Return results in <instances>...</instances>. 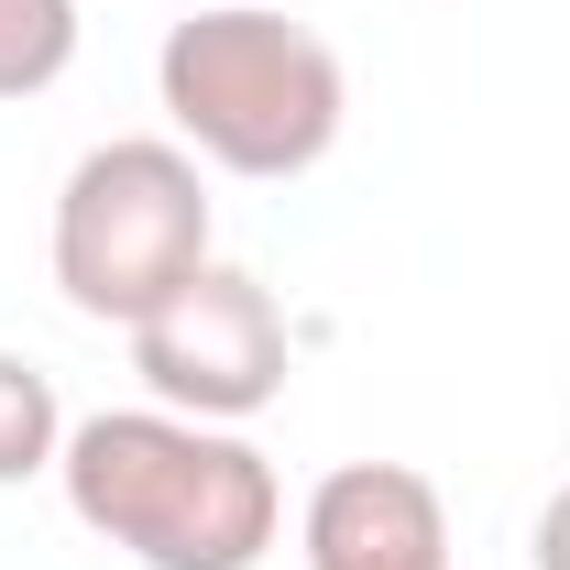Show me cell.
Listing matches in <instances>:
<instances>
[{"mask_svg":"<svg viewBox=\"0 0 570 570\" xmlns=\"http://www.w3.org/2000/svg\"><path fill=\"white\" fill-rule=\"evenodd\" d=\"M67 515L142 570H264L285 527V483L242 428L176 406H99L56 450Z\"/></svg>","mask_w":570,"mask_h":570,"instance_id":"6da1fadb","label":"cell"},{"mask_svg":"<svg viewBox=\"0 0 570 570\" xmlns=\"http://www.w3.org/2000/svg\"><path fill=\"white\" fill-rule=\"evenodd\" d=\"M154 99H165V121H176V142H187L198 165L253 176V187L307 176V165L341 142V121H352L341 56H330L307 22L264 11V0L187 11V22L154 45Z\"/></svg>","mask_w":570,"mask_h":570,"instance_id":"7a4b0ae2","label":"cell"},{"mask_svg":"<svg viewBox=\"0 0 570 570\" xmlns=\"http://www.w3.org/2000/svg\"><path fill=\"white\" fill-rule=\"evenodd\" d=\"M209 264V176L176 132L88 142L56 187V285L77 318L142 330L176 285Z\"/></svg>","mask_w":570,"mask_h":570,"instance_id":"3957f363","label":"cell"},{"mask_svg":"<svg viewBox=\"0 0 570 570\" xmlns=\"http://www.w3.org/2000/svg\"><path fill=\"white\" fill-rule=\"evenodd\" d=\"M132 341V373L154 406H176V417H209V428H242L264 417L285 395V373H296V341H285V307L264 275H242V264H198V275L176 285Z\"/></svg>","mask_w":570,"mask_h":570,"instance_id":"277c9868","label":"cell"},{"mask_svg":"<svg viewBox=\"0 0 570 570\" xmlns=\"http://www.w3.org/2000/svg\"><path fill=\"white\" fill-rule=\"evenodd\" d=\"M307 570H450V504L417 461H341L296 515Z\"/></svg>","mask_w":570,"mask_h":570,"instance_id":"5b68a950","label":"cell"},{"mask_svg":"<svg viewBox=\"0 0 570 570\" xmlns=\"http://www.w3.org/2000/svg\"><path fill=\"white\" fill-rule=\"evenodd\" d=\"M56 450H67V406H56V373L22 352H0V483H33V472H56Z\"/></svg>","mask_w":570,"mask_h":570,"instance_id":"8992f818","label":"cell"},{"mask_svg":"<svg viewBox=\"0 0 570 570\" xmlns=\"http://www.w3.org/2000/svg\"><path fill=\"white\" fill-rule=\"evenodd\" d=\"M77 67V0H0V99H45Z\"/></svg>","mask_w":570,"mask_h":570,"instance_id":"52a82bcc","label":"cell"},{"mask_svg":"<svg viewBox=\"0 0 570 570\" xmlns=\"http://www.w3.org/2000/svg\"><path fill=\"white\" fill-rule=\"evenodd\" d=\"M527 560H538V570H570V483L549 494V515H538V538H527Z\"/></svg>","mask_w":570,"mask_h":570,"instance_id":"ba28073f","label":"cell"}]
</instances>
